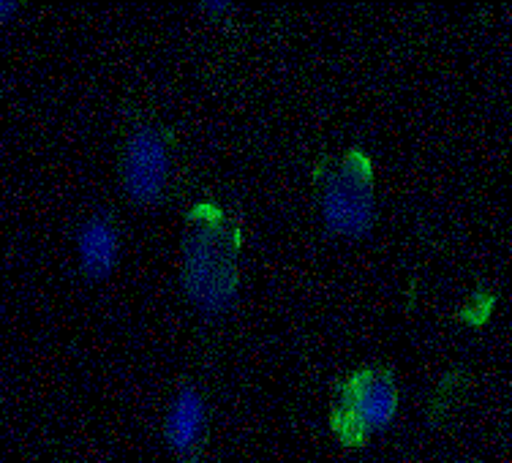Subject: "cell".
Listing matches in <instances>:
<instances>
[{
    "mask_svg": "<svg viewBox=\"0 0 512 463\" xmlns=\"http://www.w3.org/2000/svg\"><path fill=\"white\" fill-rule=\"evenodd\" d=\"M240 246V224L224 207L199 202L188 210L183 227V289L199 311L221 314L232 306L240 278Z\"/></svg>",
    "mask_w": 512,
    "mask_h": 463,
    "instance_id": "1",
    "label": "cell"
},
{
    "mask_svg": "<svg viewBox=\"0 0 512 463\" xmlns=\"http://www.w3.org/2000/svg\"><path fill=\"white\" fill-rule=\"evenodd\" d=\"M314 191L319 213L330 232L363 237L376 218L374 164L360 148L338 156H322L314 167Z\"/></svg>",
    "mask_w": 512,
    "mask_h": 463,
    "instance_id": "2",
    "label": "cell"
},
{
    "mask_svg": "<svg viewBox=\"0 0 512 463\" xmlns=\"http://www.w3.org/2000/svg\"><path fill=\"white\" fill-rule=\"evenodd\" d=\"M398 409V390L390 368H360L333 387L330 428L344 447H363L390 425Z\"/></svg>",
    "mask_w": 512,
    "mask_h": 463,
    "instance_id": "3",
    "label": "cell"
},
{
    "mask_svg": "<svg viewBox=\"0 0 512 463\" xmlns=\"http://www.w3.org/2000/svg\"><path fill=\"white\" fill-rule=\"evenodd\" d=\"M120 180L128 197L142 205L164 199L172 180V134L158 123H139L120 156Z\"/></svg>",
    "mask_w": 512,
    "mask_h": 463,
    "instance_id": "4",
    "label": "cell"
},
{
    "mask_svg": "<svg viewBox=\"0 0 512 463\" xmlns=\"http://www.w3.org/2000/svg\"><path fill=\"white\" fill-rule=\"evenodd\" d=\"M207 425L210 417H207L205 395L199 393L197 385L186 382L169 406L167 423H164L167 442L180 463H199L207 447Z\"/></svg>",
    "mask_w": 512,
    "mask_h": 463,
    "instance_id": "5",
    "label": "cell"
},
{
    "mask_svg": "<svg viewBox=\"0 0 512 463\" xmlns=\"http://www.w3.org/2000/svg\"><path fill=\"white\" fill-rule=\"evenodd\" d=\"M77 254L82 270L93 278L109 276L120 257V232L109 213H93L77 232Z\"/></svg>",
    "mask_w": 512,
    "mask_h": 463,
    "instance_id": "6",
    "label": "cell"
},
{
    "mask_svg": "<svg viewBox=\"0 0 512 463\" xmlns=\"http://www.w3.org/2000/svg\"><path fill=\"white\" fill-rule=\"evenodd\" d=\"M17 11V3L14 0H0V17H9Z\"/></svg>",
    "mask_w": 512,
    "mask_h": 463,
    "instance_id": "7",
    "label": "cell"
},
{
    "mask_svg": "<svg viewBox=\"0 0 512 463\" xmlns=\"http://www.w3.org/2000/svg\"><path fill=\"white\" fill-rule=\"evenodd\" d=\"M205 9L207 11H227V9H232V6H229V3H207Z\"/></svg>",
    "mask_w": 512,
    "mask_h": 463,
    "instance_id": "8",
    "label": "cell"
}]
</instances>
